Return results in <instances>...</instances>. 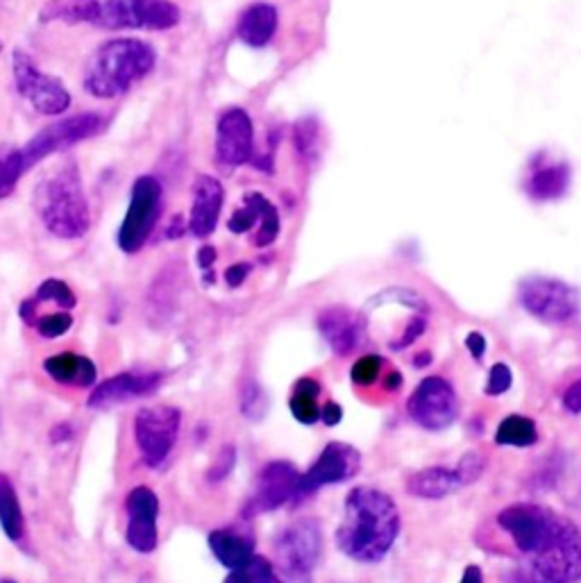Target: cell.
<instances>
[{
    "instance_id": "6",
    "label": "cell",
    "mask_w": 581,
    "mask_h": 583,
    "mask_svg": "<svg viewBox=\"0 0 581 583\" xmlns=\"http://www.w3.org/2000/svg\"><path fill=\"white\" fill-rule=\"evenodd\" d=\"M559 516L561 513L540 504H514L500 511L498 525L511 536L523 554L534 559L548 547Z\"/></svg>"
},
{
    "instance_id": "36",
    "label": "cell",
    "mask_w": 581,
    "mask_h": 583,
    "mask_svg": "<svg viewBox=\"0 0 581 583\" xmlns=\"http://www.w3.org/2000/svg\"><path fill=\"white\" fill-rule=\"evenodd\" d=\"M242 411H244V416H248L253 421H259L266 414V397H264L261 389L255 382H248L244 386V393H242Z\"/></svg>"
},
{
    "instance_id": "22",
    "label": "cell",
    "mask_w": 581,
    "mask_h": 583,
    "mask_svg": "<svg viewBox=\"0 0 581 583\" xmlns=\"http://www.w3.org/2000/svg\"><path fill=\"white\" fill-rule=\"evenodd\" d=\"M44 370L51 380L66 384V386H82L91 389L96 384V363L82 355L62 352L55 357H48L44 361Z\"/></svg>"
},
{
    "instance_id": "13",
    "label": "cell",
    "mask_w": 581,
    "mask_h": 583,
    "mask_svg": "<svg viewBox=\"0 0 581 583\" xmlns=\"http://www.w3.org/2000/svg\"><path fill=\"white\" fill-rule=\"evenodd\" d=\"M359 470H361V452L355 450L348 442L332 440L325 445V450L314 461V466L304 474H300L298 493L293 502L310 497L325 486L344 484L348 479L357 477Z\"/></svg>"
},
{
    "instance_id": "24",
    "label": "cell",
    "mask_w": 581,
    "mask_h": 583,
    "mask_svg": "<svg viewBox=\"0 0 581 583\" xmlns=\"http://www.w3.org/2000/svg\"><path fill=\"white\" fill-rule=\"evenodd\" d=\"M278 30V10L266 3H257L248 8L238 19V37L253 48L266 46L272 34Z\"/></svg>"
},
{
    "instance_id": "40",
    "label": "cell",
    "mask_w": 581,
    "mask_h": 583,
    "mask_svg": "<svg viewBox=\"0 0 581 583\" xmlns=\"http://www.w3.org/2000/svg\"><path fill=\"white\" fill-rule=\"evenodd\" d=\"M461 470V477H463V482L466 486L477 482V479H480L482 470H484V457L480 452H466L461 459H459V466Z\"/></svg>"
},
{
    "instance_id": "31",
    "label": "cell",
    "mask_w": 581,
    "mask_h": 583,
    "mask_svg": "<svg viewBox=\"0 0 581 583\" xmlns=\"http://www.w3.org/2000/svg\"><path fill=\"white\" fill-rule=\"evenodd\" d=\"M25 170L27 168L23 164L21 148H14V146L0 148V200H5L14 193Z\"/></svg>"
},
{
    "instance_id": "27",
    "label": "cell",
    "mask_w": 581,
    "mask_h": 583,
    "mask_svg": "<svg viewBox=\"0 0 581 583\" xmlns=\"http://www.w3.org/2000/svg\"><path fill=\"white\" fill-rule=\"evenodd\" d=\"M570 184V170L566 164H552V166H543L527 182V191L532 198L538 200H552L566 193Z\"/></svg>"
},
{
    "instance_id": "52",
    "label": "cell",
    "mask_w": 581,
    "mask_h": 583,
    "mask_svg": "<svg viewBox=\"0 0 581 583\" xmlns=\"http://www.w3.org/2000/svg\"><path fill=\"white\" fill-rule=\"evenodd\" d=\"M0 583H16V581H10V579H5V581H0Z\"/></svg>"
},
{
    "instance_id": "18",
    "label": "cell",
    "mask_w": 581,
    "mask_h": 583,
    "mask_svg": "<svg viewBox=\"0 0 581 583\" xmlns=\"http://www.w3.org/2000/svg\"><path fill=\"white\" fill-rule=\"evenodd\" d=\"M253 157V121L244 110H230L216 130V159L223 166H242Z\"/></svg>"
},
{
    "instance_id": "12",
    "label": "cell",
    "mask_w": 581,
    "mask_h": 583,
    "mask_svg": "<svg viewBox=\"0 0 581 583\" xmlns=\"http://www.w3.org/2000/svg\"><path fill=\"white\" fill-rule=\"evenodd\" d=\"M521 302L538 321L561 325L579 316L581 298L577 289L550 278H534L521 287Z\"/></svg>"
},
{
    "instance_id": "25",
    "label": "cell",
    "mask_w": 581,
    "mask_h": 583,
    "mask_svg": "<svg viewBox=\"0 0 581 583\" xmlns=\"http://www.w3.org/2000/svg\"><path fill=\"white\" fill-rule=\"evenodd\" d=\"M42 23H96L100 19V0H48L40 14Z\"/></svg>"
},
{
    "instance_id": "49",
    "label": "cell",
    "mask_w": 581,
    "mask_h": 583,
    "mask_svg": "<svg viewBox=\"0 0 581 583\" xmlns=\"http://www.w3.org/2000/svg\"><path fill=\"white\" fill-rule=\"evenodd\" d=\"M71 436H74V431H71V427H68L66 423L55 425V429L51 431V440L53 442H64V440H68Z\"/></svg>"
},
{
    "instance_id": "4",
    "label": "cell",
    "mask_w": 581,
    "mask_h": 583,
    "mask_svg": "<svg viewBox=\"0 0 581 583\" xmlns=\"http://www.w3.org/2000/svg\"><path fill=\"white\" fill-rule=\"evenodd\" d=\"M276 570L291 583H310L323 554V534L316 520L304 518L284 527L276 540Z\"/></svg>"
},
{
    "instance_id": "39",
    "label": "cell",
    "mask_w": 581,
    "mask_h": 583,
    "mask_svg": "<svg viewBox=\"0 0 581 583\" xmlns=\"http://www.w3.org/2000/svg\"><path fill=\"white\" fill-rule=\"evenodd\" d=\"M234 463H236V450L232 448V445H225V448L219 452L214 466H212L210 472H208V479H210V482H223V479L232 472Z\"/></svg>"
},
{
    "instance_id": "14",
    "label": "cell",
    "mask_w": 581,
    "mask_h": 583,
    "mask_svg": "<svg viewBox=\"0 0 581 583\" xmlns=\"http://www.w3.org/2000/svg\"><path fill=\"white\" fill-rule=\"evenodd\" d=\"M409 418L429 431L448 429L459 414L457 393L443 377H427L406 402Z\"/></svg>"
},
{
    "instance_id": "17",
    "label": "cell",
    "mask_w": 581,
    "mask_h": 583,
    "mask_svg": "<svg viewBox=\"0 0 581 583\" xmlns=\"http://www.w3.org/2000/svg\"><path fill=\"white\" fill-rule=\"evenodd\" d=\"M161 380V372H121L98 384L87 404L91 408H108L136 397H148L159 389Z\"/></svg>"
},
{
    "instance_id": "2",
    "label": "cell",
    "mask_w": 581,
    "mask_h": 583,
    "mask_svg": "<svg viewBox=\"0 0 581 583\" xmlns=\"http://www.w3.org/2000/svg\"><path fill=\"white\" fill-rule=\"evenodd\" d=\"M157 55L142 40H112L91 57L85 74V91L96 98H116L155 68Z\"/></svg>"
},
{
    "instance_id": "3",
    "label": "cell",
    "mask_w": 581,
    "mask_h": 583,
    "mask_svg": "<svg viewBox=\"0 0 581 583\" xmlns=\"http://www.w3.org/2000/svg\"><path fill=\"white\" fill-rule=\"evenodd\" d=\"M37 208L46 229L59 238H80L89 232V204L76 164H66L37 189Z\"/></svg>"
},
{
    "instance_id": "29",
    "label": "cell",
    "mask_w": 581,
    "mask_h": 583,
    "mask_svg": "<svg viewBox=\"0 0 581 583\" xmlns=\"http://www.w3.org/2000/svg\"><path fill=\"white\" fill-rule=\"evenodd\" d=\"M538 440V429L532 418L525 416H506L498 431H495V442L504 445V448H532Z\"/></svg>"
},
{
    "instance_id": "28",
    "label": "cell",
    "mask_w": 581,
    "mask_h": 583,
    "mask_svg": "<svg viewBox=\"0 0 581 583\" xmlns=\"http://www.w3.org/2000/svg\"><path fill=\"white\" fill-rule=\"evenodd\" d=\"M0 527H3L5 536L12 540H19L25 531L23 508L8 474H0Z\"/></svg>"
},
{
    "instance_id": "47",
    "label": "cell",
    "mask_w": 581,
    "mask_h": 583,
    "mask_svg": "<svg viewBox=\"0 0 581 583\" xmlns=\"http://www.w3.org/2000/svg\"><path fill=\"white\" fill-rule=\"evenodd\" d=\"M214 261H216V250H214V248H210V246L200 248V253H198V266H200V268L210 270V268L214 266Z\"/></svg>"
},
{
    "instance_id": "15",
    "label": "cell",
    "mask_w": 581,
    "mask_h": 583,
    "mask_svg": "<svg viewBox=\"0 0 581 583\" xmlns=\"http://www.w3.org/2000/svg\"><path fill=\"white\" fill-rule=\"evenodd\" d=\"M298 482H300V472L293 463L289 461L266 463L259 470L253 495L244 506V518H255L259 513L278 511L284 504L293 502L298 493Z\"/></svg>"
},
{
    "instance_id": "11",
    "label": "cell",
    "mask_w": 581,
    "mask_h": 583,
    "mask_svg": "<svg viewBox=\"0 0 581 583\" xmlns=\"http://www.w3.org/2000/svg\"><path fill=\"white\" fill-rule=\"evenodd\" d=\"M532 568L552 583L581 581V531L579 527L566 516H559L557 529L548 547L534 557Z\"/></svg>"
},
{
    "instance_id": "42",
    "label": "cell",
    "mask_w": 581,
    "mask_h": 583,
    "mask_svg": "<svg viewBox=\"0 0 581 583\" xmlns=\"http://www.w3.org/2000/svg\"><path fill=\"white\" fill-rule=\"evenodd\" d=\"M504 583H552V581L538 574L534 568H516L504 574Z\"/></svg>"
},
{
    "instance_id": "8",
    "label": "cell",
    "mask_w": 581,
    "mask_h": 583,
    "mask_svg": "<svg viewBox=\"0 0 581 583\" xmlns=\"http://www.w3.org/2000/svg\"><path fill=\"white\" fill-rule=\"evenodd\" d=\"M182 414L176 406H146L134 418L136 448L148 468H159L174 452Z\"/></svg>"
},
{
    "instance_id": "51",
    "label": "cell",
    "mask_w": 581,
    "mask_h": 583,
    "mask_svg": "<svg viewBox=\"0 0 581 583\" xmlns=\"http://www.w3.org/2000/svg\"><path fill=\"white\" fill-rule=\"evenodd\" d=\"M432 361V355L429 352H423V355H418L416 359H414V363L418 366V368H423V366H427Z\"/></svg>"
},
{
    "instance_id": "50",
    "label": "cell",
    "mask_w": 581,
    "mask_h": 583,
    "mask_svg": "<svg viewBox=\"0 0 581 583\" xmlns=\"http://www.w3.org/2000/svg\"><path fill=\"white\" fill-rule=\"evenodd\" d=\"M402 386V374L398 370H391L389 377L384 380V389L387 391H398Z\"/></svg>"
},
{
    "instance_id": "7",
    "label": "cell",
    "mask_w": 581,
    "mask_h": 583,
    "mask_svg": "<svg viewBox=\"0 0 581 583\" xmlns=\"http://www.w3.org/2000/svg\"><path fill=\"white\" fill-rule=\"evenodd\" d=\"M12 76L16 93L30 102L34 112L44 116H59L71 105V93L66 91L62 80L42 74L40 66L23 51H14L12 55Z\"/></svg>"
},
{
    "instance_id": "43",
    "label": "cell",
    "mask_w": 581,
    "mask_h": 583,
    "mask_svg": "<svg viewBox=\"0 0 581 583\" xmlns=\"http://www.w3.org/2000/svg\"><path fill=\"white\" fill-rule=\"evenodd\" d=\"M250 276V264H234L225 270V282L236 289V287H242L246 282V278Z\"/></svg>"
},
{
    "instance_id": "41",
    "label": "cell",
    "mask_w": 581,
    "mask_h": 583,
    "mask_svg": "<svg viewBox=\"0 0 581 583\" xmlns=\"http://www.w3.org/2000/svg\"><path fill=\"white\" fill-rule=\"evenodd\" d=\"M425 327H427L425 316H414L412 321H409V325H406L404 334L400 336V340H395L391 348H393V350H404V348H409V346H412V343L425 332Z\"/></svg>"
},
{
    "instance_id": "38",
    "label": "cell",
    "mask_w": 581,
    "mask_h": 583,
    "mask_svg": "<svg viewBox=\"0 0 581 583\" xmlns=\"http://www.w3.org/2000/svg\"><path fill=\"white\" fill-rule=\"evenodd\" d=\"M511 384H514V374H511V368L506 363H495L491 368V374H489V382H487V395L495 397V395H504Z\"/></svg>"
},
{
    "instance_id": "19",
    "label": "cell",
    "mask_w": 581,
    "mask_h": 583,
    "mask_svg": "<svg viewBox=\"0 0 581 583\" xmlns=\"http://www.w3.org/2000/svg\"><path fill=\"white\" fill-rule=\"evenodd\" d=\"M319 329L323 338L327 340V346L334 350V355L346 357L355 352L366 334V323L357 314L348 312L344 306L327 309L325 314L319 318Z\"/></svg>"
},
{
    "instance_id": "35",
    "label": "cell",
    "mask_w": 581,
    "mask_h": 583,
    "mask_svg": "<svg viewBox=\"0 0 581 583\" xmlns=\"http://www.w3.org/2000/svg\"><path fill=\"white\" fill-rule=\"evenodd\" d=\"M295 148L302 157H312L319 146V123L314 119L298 121L295 125Z\"/></svg>"
},
{
    "instance_id": "20",
    "label": "cell",
    "mask_w": 581,
    "mask_h": 583,
    "mask_svg": "<svg viewBox=\"0 0 581 583\" xmlns=\"http://www.w3.org/2000/svg\"><path fill=\"white\" fill-rule=\"evenodd\" d=\"M223 187L212 176H200L193 184V208L189 218V229L193 236L204 238L210 236L216 225L223 210Z\"/></svg>"
},
{
    "instance_id": "34",
    "label": "cell",
    "mask_w": 581,
    "mask_h": 583,
    "mask_svg": "<svg viewBox=\"0 0 581 583\" xmlns=\"http://www.w3.org/2000/svg\"><path fill=\"white\" fill-rule=\"evenodd\" d=\"M380 374H382V357L378 355H366L361 357L355 366H353V382L357 386H370L380 380Z\"/></svg>"
},
{
    "instance_id": "30",
    "label": "cell",
    "mask_w": 581,
    "mask_h": 583,
    "mask_svg": "<svg viewBox=\"0 0 581 583\" xmlns=\"http://www.w3.org/2000/svg\"><path fill=\"white\" fill-rule=\"evenodd\" d=\"M223 583H284L266 557H253L246 565L234 568Z\"/></svg>"
},
{
    "instance_id": "16",
    "label": "cell",
    "mask_w": 581,
    "mask_h": 583,
    "mask_svg": "<svg viewBox=\"0 0 581 583\" xmlns=\"http://www.w3.org/2000/svg\"><path fill=\"white\" fill-rule=\"evenodd\" d=\"M127 531L125 540L134 552L153 554L157 550L159 500L148 486H136L127 495Z\"/></svg>"
},
{
    "instance_id": "44",
    "label": "cell",
    "mask_w": 581,
    "mask_h": 583,
    "mask_svg": "<svg viewBox=\"0 0 581 583\" xmlns=\"http://www.w3.org/2000/svg\"><path fill=\"white\" fill-rule=\"evenodd\" d=\"M563 406L570 414H581V380L572 382L563 393Z\"/></svg>"
},
{
    "instance_id": "45",
    "label": "cell",
    "mask_w": 581,
    "mask_h": 583,
    "mask_svg": "<svg viewBox=\"0 0 581 583\" xmlns=\"http://www.w3.org/2000/svg\"><path fill=\"white\" fill-rule=\"evenodd\" d=\"M466 348L470 350L472 359L482 361V359H484V352H487V338H484V334H480V332H470V334L466 336Z\"/></svg>"
},
{
    "instance_id": "46",
    "label": "cell",
    "mask_w": 581,
    "mask_h": 583,
    "mask_svg": "<svg viewBox=\"0 0 581 583\" xmlns=\"http://www.w3.org/2000/svg\"><path fill=\"white\" fill-rule=\"evenodd\" d=\"M321 421L327 427H336L340 421H344V408H340V404H336V402H325L321 406Z\"/></svg>"
},
{
    "instance_id": "1",
    "label": "cell",
    "mask_w": 581,
    "mask_h": 583,
    "mask_svg": "<svg viewBox=\"0 0 581 583\" xmlns=\"http://www.w3.org/2000/svg\"><path fill=\"white\" fill-rule=\"evenodd\" d=\"M400 534V508L391 495L359 486L346 500L344 523L336 529V545L348 559L380 563Z\"/></svg>"
},
{
    "instance_id": "37",
    "label": "cell",
    "mask_w": 581,
    "mask_h": 583,
    "mask_svg": "<svg viewBox=\"0 0 581 583\" xmlns=\"http://www.w3.org/2000/svg\"><path fill=\"white\" fill-rule=\"evenodd\" d=\"M71 327H74V316L66 314V312H62V314H48V316H44V318L37 321V329H40V334L44 338H59V336H64Z\"/></svg>"
},
{
    "instance_id": "33",
    "label": "cell",
    "mask_w": 581,
    "mask_h": 583,
    "mask_svg": "<svg viewBox=\"0 0 581 583\" xmlns=\"http://www.w3.org/2000/svg\"><path fill=\"white\" fill-rule=\"evenodd\" d=\"M34 300L37 302H57L62 309H74L78 304V298L71 291V287L62 280H46L40 287L37 295H34Z\"/></svg>"
},
{
    "instance_id": "23",
    "label": "cell",
    "mask_w": 581,
    "mask_h": 583,
    "mask_svg": "<svg viewBox=\"0 0 581 583\" xmlns=\"http://www.w3.org/2000/svg\"><path fill=\"white\" fill-rule=\"evenodd\" d=\"M210 547L219 563L234 570L246 565L255 557L253 536L236 529H216L210 534Z\"/></svg>"
},
{
    "instance_id": "9",
    "label": "cell",
    "mask_w": 581,
    "mask_h": 583,
    "mask_svg": "<svg viewBox=\"0 0 581 583\" xmlns=\"http://www.w3.org/2000/svg\"><path fill=\"white\" fill-rule=\"evenodd\" d=\"M102 130H105V119L98 114H78L74 119L57 121L34 134L32 139L21 148L23 164L30 170L32 166L44 161L48 155L74 148L80 142L98 136Z\"/></svg>"
},
{
    "instance_id": "48",
    "label": "cell",
    "mask_w": 581,
    "mask_h": 583,
    "mask_svg": "<svg viewBox=\"0 0 581 583\" xmlns=\"http://www.w3.org/2000/svg\"><path fill=\"white\" fill-rule=\"evenodd\" d=\"M459 583H484V574H482V570L477 568V565H468L463 570V576H461Z\"/></svg>"
},
{
    "instance_id": "5",
    "label": "cell",
    "mask_w": 581,
    "mask_h": 583,
    "mask_svg": "<svg viewBox=\"0 0 581 583\" xmlns=\"http://www.w3.org/2000/svg\"><path fill=\"white\" fill-rule=\"evenodd\" d=\"M161 214V184L153 176L136 178L130 208L119 229V248L127 255L139 253L150 238Z\"/></svg>"
},
{
    "instance_id": "32",
    "label": "cell",
    "mask_w": 581,
    "mask_h": 583,
    "mask_svg": "<svg viewBox=\"0 0 581 583\" xmlns=\"http://www.w3.org/2000/svg\"><path fill=\"white\" fill-rule=\"evenodd\" d=\"M278 234H280L278 210L272 208V204L266 198H261V202H259V232L255 236V244L259 248H266V246H270L272 242H276Z\"/></svg>"
},
{
    "instance_id": "21",
    "label": "cell",
    "mask_w": 581,
    "mask_h": 583,
    "mask_svg": "<svg viewBox=\"0 0 581 583\" xmlns=\"http://www.w3.org/2000/svg\"><path fill=\"white\" fill-rule=\"evenodd\" d=\"M463 486L466 482L459 468L432 466L406 479V491L421 500H443Z\"/></svg>"
},
{
    "instance_id": "10",
    "label": "cell",
    "mask_w": 581,
    "mask_h": 583,
    "mask_svg": "<svg viewBox=\"0 0 581 583\" xmlns=\"http://www.w3.org/2000/svg\"><path fill=\"white\" fill-rule=\"evenodd\" d=\"M180 23V10L170 0H105L96 25L110 30H170Z\"/></svg>"
},
{
    "instance_id": "26",
    "label": "cell",
    "mask_w": 581,
    "mask_h": 583,
    "mask_svg": "<svg viewBox=\"0 0 581 583\" xmlns=\"http://www.w3.org/2000/svg\"><path fill=\"white\" fill-rule=\"evenodd\" d=\"M321 384L312 377H302L295 382L289 406L291 414L300 425H316L321 421V406H319Z\"/></svg>"
}]
</instances>
